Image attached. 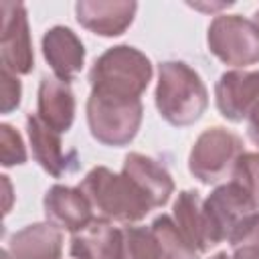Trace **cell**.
I'll return each mask as SVG.
<instances>
[{
	"mask_svg": "<svg viewBox=\"0 0 259 259\" xmlns=\"http://www.w3.org/2000/svg\"><path fill=\"white\" fill-rule=\"evenodd\" d=\"M259 99V71H227L214 85V101L219 113L233 123L247 119L251 107Z\"/></svg>",
	"mask_w": 259,
	"mask_h": 259,
	"instance_id": "obj_11",
	"label": "cell"
},
{
	"mask_svg": "<svg viewBox=\"0 0 259 259\" xmlns=\"http://www.w3.org/2000/svg\"><path fill=\"white\" fill-rule=\"evenodd\" d=\"M227 241L235 255H259V210L245 217Z\"/></svg>",
	"mask_w": 259,
	"mask_h": 259,
	"instance_id": "obj_22",
	"label": "cell"
},
{
	"mask_svg": "<svg viewBox=\"0 0 259 259\" xmlns=\"http://www.w3.org/2000/svg\"><path fill=\"white\" fill-rule=\"evenodd\" d=\"M245 121H247V138L259 148V99L251 107V111H249Z\"/></svg>",
	"mask_w": 259,
	"mask_h": 259,
	"instance_id": "obj_25",
	"label": "cell"
},
{
	"mask_svg": "<svg viewBox=\"0 0 259 259\" xmlns=\"http://www.w3.org/2000/svg\"><path fill=\"white\" fill-rule=\"evenodd\" d=\"M243 152V140L235 132L214 125L196 138L188 156V170L202 184H217L231 176Z\"/></svg>",
	"mask_w": 259,
	"mask_h": 259,
	"instance_id": "obj_6",
	"label": "cell"
},
{
	"mask_svg": "<svg viewBox=\"0 0 259 259\" xmlns=\"http://www.w3.org/2000/svg\"><path fill=\"white\" fill-rule=\"evenodd\" d=\"M26 134L34 162L53 178H61L79 168L77 150H63L61 134L45 125L38 115H26Z\"/></svg>",
	"mask_w": 259,
	"mask_h": 259,
	"instance_id": "obj_10",
	"label": "cell"
},
{
	"mask_svg": "<svg viewBox=\"0 0 259 259\" xmlns=\"http://www.w3.org/2000/svg\"><path fill=\"white\" fill-rule=\"evenodd\" d=\"M40 49L57 79L71 83L81 73L85 63V47L83 40L69 26H51L42 34Z\"/></svg>",
	"mask_w": 259,
	"mask_h": 259,
	"instance_id": "obj_13",
	"label": "cell"
},
{
	"mask_svg": "<svg viewBox=\"0 0 259 259\" xmlns=\"http://www.w3.org/2000/svg\"><path fill=\"white\" fill-rule=\"evenodd\" d=\"M208 51L225 65L245 69L259 63V26L241 14H219L206 32Z\"/></svg>",
	"mask_w": 259,
	"mask_h": 259,
	"instance_id": "obj_5",
	"label": "cell"
},
{
	"mask_svg": "<svg viewBox=\"0 0 259 259\" xmlns=\"http://www.w3.org/2000/svg\"><path fill=\"white\" fill-rule=\"evenodd\" d=\"M75 93L67 81L55 75H45L38 83L36 93V115L38 119L55 130L57 134H67L75 121Z\"/></svg>",
	"mask_w": 259,
	"mask_h": 259,
	"instance_id": "obj_16",
	"label": "cell"
},
{
	"mask_svg": "<svg viewBox=\"0 0 259 259\" xmlns=\"http://www.w3.org/2000/svg\"><path fill=\"white\" fill-rule=\"evenodd\" d=\"M208 259H233L231 255H227L225 251H221V253H214V255H210Z\"/></svg>",
	"mask_w": 259,
	"mask_h": 259,
	"instance_id": "obj_27",
	"label": "cell"
},
{
	"mask_svg": "<svg viewBox=\"0 0 259 259\" xmlns=\"http://www.w3.org/2000/svg\"><path fill=\"white\" fill-rule=\"evenodd\" d=\"M79 188L91 202L93 212L111 223L130 227L146 219L152 210L146 196L123 172H113L105 166L91 168L79 182Z\"/></svg>",
	"mask_w": 259,
	"mask_h": 259,
	"instance_id": "obj_2",
	"label": "cell"
},
{
	"mask_svg": "<svg viewBox=\"0 0 259 259\" xmlns=\"http://www.w3.org/2000/svg\"><path fill=\"white\" fill-rule=\"evenodd\" d=\"M121 172L138 186L152 208L164 206L174 194V180L166 166L146 154L130 152L123 160Z\"/></svg>",
	"mask_w": 259,
	"mask_h": 259,
	"instance_id": "obj_14",
	"label": "cell"
},
{
	"mask_svg": "<svg viewBox=\"0 0 259 259\" xmlns=\"http://www.w3.org/2000/svg\"><path fill=\"white\" fill-rule=\"evenodd\" d=\"M0 63L2 69L18 77L34 69L28 12L22 2H0Z\"/></svg>",
	"mask_w": 259,
	"mask_h": 259,
	"instance_id": "obj_7",
	"label": "cell"
},
{
	"mask_svg": "<svg viewBox=\"0 0 259 259\" xmlns=\"http://www.w3.org/2000/svg\"><path fill=\"white\" fill-rule=\"evenodd\" d=\"M150 229L154 231V235L162 241V245L168 249V253L174 259H198L200 255L190 247V243L182 237V233L178 231L174 219L170 214H160L152 221Z\"/></svg>",
	"mask_w": 259,
	"mask_h": 259,
	"instance_id": "obj_20",
	"label": "cell"
},
{
	"mask_svg": "<svg viewBox=\"0 0 259 259\" xmlns=\"http://www.w3.org/2000/svg\"><path fill=\"white\" fill-rule=\"evenodd\" d=\"M156 109L174 127L196 123L208 107V91L200 75L184 61H162L158 65Z\"/></svg>",
	"mask_w": 259,
	"mask_h": 259,
	"instance_id": "obj_1",
	"label": "cell"
},
{
	"mask_svg": "<svg viewBox=\"0 0 259 259\" xmlns=\"http://www.w3.org/2000/svg\"><path fill=\"white\" fill-rule=\"evenodd\" d=\"M152 75V63L140 49L132 45H115L95 59L89 71V85L93 93L140 99L148 89Z\"/></svg>",
	"mask_w": 259,
	"mask_h": 259,
	"instance_id": "obj_3",
	"label": "cell"
},
{
	"mask_svg": "<svg viewBox=\"0 0 259 259\" xmlns=\"http://www.w3.org/2000/svg\"><path fill=\"white\" fill-rule=\"evenodd\" d=\"M172 219L178 231L182 233V237L190 243V247L198 255H204L212 247L223 243L204 208V198L196 190L178 192L172 206Z\"/></svg>",
	"mask_w": 259,
	"mask_h": 259,
	"instance_id": "obj_8",
	"label": "cell"
},
{
	"mask_svg": "<svg viewBox=\"0 0 259 259\" xmlns=\"http://www.w3.org/2000/svg\"><path fill=\"white\" fill-rule=\"evenodd\" d=\"M253 22L259 26V8H257V12H255V16H253Z\"/></svg>",
	"mask_w": 259,
	"mask_h": 259,
	"instance_id": "obj_29",
	"label": "cell"
},
{
	"mask_svg": "<svg viewBox=\"0 0 259 259\" xmlns=\"http://www.w3.org/2000/svg\"><path fill=\"white\" fill-rule=\"evenodd\" d=\"M138 2L134 0H79L75 4L77 22L105 38L121 36L134 22Z\"/></svg>",
	"mask_w": 259,
	"mask_h": 259,
	"instance_id": "obj_9",
	"label": "cell"
},
{
	"mask_svg": "<svg viewBox=\"0 0 259 259\" xmlns=\"http://www.w3.org/2000/svg\"><path fill=\"white\" fill-rule=\"evenodd\" d=\"M0 85H2L0 111L2 113H12L20 105V99H22V83H20L18 75L2 69L0 71Z\"/></svg>",
	"mask_w": 259,
	"mask_h": 259,
	"instance_id": "obj_24",
	"label": "cell"
},
{
	"mask_svg": "<svg viewBox=\"0 0 259 259\" xmlns=\"http://www.w3.org/2000/svg\"><path fill=\"white\" fill-rule=\"evenodd\" d=\"M26 146L22 142V136L18 130H14L10 123L0 125V162L4 168L20 166L26 162Z\"/></svg>",
	"mask_w": 259,
	"mask_h": 259,
	"instance_id": "obj_23",
	"label": "cell"
},
{
	"mask_svg": "<svg viewBox=\"0 0 259 259\" xmlns=\"http://www.w3.org/2000/svg\"><path fill=\"white\" fill-rule=\"evenodd\" d=\"M204 208H206L210 223H212L214 231L219 233L221 241H227L231 237V233L235 231V227L245 217H249L251 212L257 210L253 206V202L249 200V196L231 180L225 184H219L208 194V198H204Z\"/></svg>",
	"mask_w": 259,
	"mask_h": 259,
	"instance_id": "obj_17",
	"label": "cell"
},
{
	"mask_svg": "<svg viewBox=\"0 0 259 259\" xmlns=\"http://www.w3.org/2000/svg\"><path fill=\"white\" fill-rule=\"evenodd\" d=\"M119 259H174L150 227H125Z\"/></svg>",
	"mask_w": 259,
	"mask_h": 259,
	"instance_id": "obj_19",
	"label": "cell"
},
{
	"mask_svg": "<svg viewBox=\"0 0 259 259\" xmlns=\"http://www.w3.org/2000/svg\"><path fill=\"white\" fill-rule=\"evenodd\" d=\"M42 208L51 225H55L61 231L73 233V235L83 231L95 219L93 206L79 186L53 184L45 192Z\"/></svg>",
	"mask_w": 259,
	"mask_h": 259,
	"instance_id": "obj_12",
	"label": "cell"
},
{
	"mask_svg": "<svg viewBox=\"0 0 259 259\" xmlns=\"http://www.w3.org/2000/svg\"><path fill=\"white\" fill-rule=\"evenodd\" d=\"M0 178H2V184H4V190H6V206H4V212H8V208H10V194H12V190H10L8 176H0Z\"/></svg>",
	"mask_w": 259,
	"mask_h": 259,
	"instance_id": "obj_26",
	"label": "cell"
},
{
	"mask_svg": "<svg viewBox=\"0 0 259 259\" xmlns=\"http://www.w3.org/2000/svg\"><path fill=\"white\" fill-rule=\"evenodd\" d=\"M63 253V231L55 225L34 223L16 231L6 249H2V259H61Z\"/></svg>",
	"mask_w": 259,
	"mask_h": 259,
	"instance_id": "obj_15",
	"label": "cell"
},
{
	"mask_svg": "<svg viewBox=\"0 0 259 259\" xmlns=\"http://www.w3.org/2000/svg\"><path fill=\"white\" fill-rule=\"evenodd\" d=\"M85 113L93 140L109 148H121L138 136L144 105L140 99H119L91 91Z\"/></svg>",
	"mask_w": 259,
	"mask_h": 259,
	"instance_id": "obj_4",
	"label": "cell"
},
{
	"mask_svg": "<svg viewBox=\"0 0 259 259\" xmlns=\"http://www.w3.org/2000/svg\"><path fill=\"white\" fill-rule=\"evenodd\" d=\"M231 182H235L259 210V152H243L233 166Z\"/></svg>",
	"mask_w": 259,
	"mask_h": 259,
	"instance_id": "obj_21",
	"label": "cell"
},
{
	"mask_svg": "<svg viewBox=\"0 0 259 259\" xmlns=\"http://www.w3.org/2000/svg\"><path fill=\"white\" fill-rule=\"evenodd\" d=\"M123 245V229L111 221L95 217L83 231L71 237L69 255L73 259H119Z\"/></svg>",
	"mask_w": 259,
	"mask_h": 259,
	"instance_id": "obj_18",
	"label": "cell"
},
{
	"mask_svg": "<svg viewBox=\"0 0 259 259\" xmlns=\"http://www.w3.org/2000/svg\"><path fill=\"white\" fill-rule=\"evenodd\" d=\"M231 257L233 259H259V255H235V253Z\"/></svg>",
	"mask_w": 259,
	"mask_h": 259,
	"instance_id": "obj_28",
	"label": "cell"
}]
</instances>
